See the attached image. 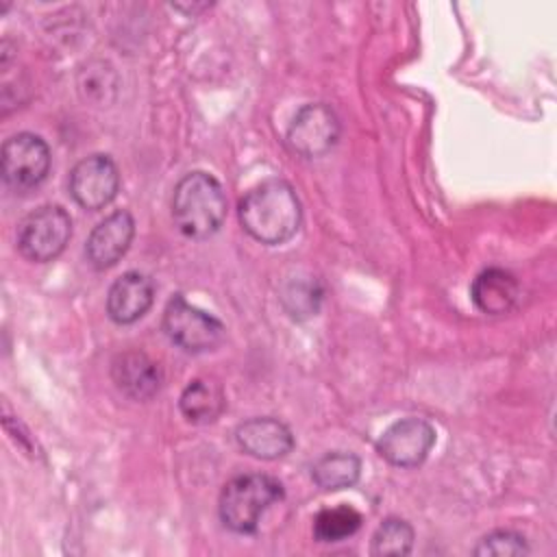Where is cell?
Returning a JSON list of instances; mask_svg holds the SVG:
<instances>
[{
	"instance_id": "cell-1",
	"label": "cell",
	"mask_w": 557,
	"mask_h": 557,
	"mask_svg": "<svg viewBox=\"0 0 557 557\" xmlns=\"http://www.w3.org/2000/svg\"><path fill=\"white\" fill-rule=\"evenodd\" d=\"M242 228L265 246L285 244L302 222L296 189L283 178H268L252 187L237 207Z\"/></svg>"
},
{
	"instance_id": "cell-2",
	"label": "cell",
	"mask_w": 557,
	"mask_h": 557,
	"mask_svg": "<svg viewBox=\"0 0 557 557\" xmlns=\"http://www.w3.org/2000/svg\"><path fill=\"white\" fill-rule=\"evenodd\" d=\"M226 218V196L209 172L185 174L172 194V220L189 239H207L220 231Z\"/></svg>"
},
{
	"instance_id": "cell-3",
	"label": "cell",
	"mask_w": 557,
	"mask_h": 557,
	"mask_svg": "<svg viewBox=\"0 0 557 557\" xmlns=\"http://www.w3.org/2000/svg\"><path fill=\"white\" fill-rule=\"evenodd\" d=\"M281 498L283 485L270 474L250 472L233 476L220 492V520L233 533L250 535L259 529L261 516Z\"/></svg>"
},
{
	"instance_id": "cell-4",
	"label": "cell",
	"mask_w": 557,
	"mask_h": 557,
	"mask_svg": "<svg viewBox=\"0 0 557 557\" xmlns=\"http://www.w3.org/2000/svg\"><path fill=\"white\" fill-rule=\"evenodd\" d=\"M72 235L70 213L59 205H41L26 213L15 231V244L24 259L46 263L57 259Z\"/></svg>"
},
{
	"instance_id": "cell-5",
	"label": "cell",
	"mask_w": 557,
	"mask_h": 557,
	"mask_svg": "<svg viewBox=\"0 0 557 557\" xmlns=\"http://www.w3.org/2000/svg\"><path fill=\"white\" fill-rule=\"evenodd\" d=\"M163 331L174 346L194 355L213 350L224 339V324L215 315L187 302L183 294H174L168 300Z\"/></svg>"
},
{
	"instance_id": "cell-6",
	"label": "cell",
	"mask_w": 557,
	"mask_h": 557,
	"mask_svg": "<svg viewBox=\"0 0 557 557\" xmlns=\"http://www.w3.org/2000/svg\"><path fill=\"white\" fill-rule=\"evenodd\" d=\"M2 181L15 194L37 189L50 172V148L35 133L11 135L2 144Z\"/></svg>"
},
{
	"instance_id": "cell-7",
	"label": "cell",
	"mask_w": 557,
	"mask_h": 557,
	"mask_svg": "<svg viewBox=\"0 0 557 557\" xmlns=\"http://www.w3.org/2000/svg\"><path fill=\"white\" fill-rule=\"evenodd\" d=\"M339 139V120L324 102L302 104L292 117L285 141L292 152L305 159H318L331 152Z\"/></svg>"
},
{
	"instance_id": "cell-8",
	"label": "cell",
	"mask_w": 557,
	"mask_h": 557,
	"mask_svg": "<svg viewBox=\"0 0 557 557\" xmlns=\"http://www.w3.org/2000/svg\"><path fill=\"white\" fill-rule=\"evenodd\" d=\"M70 196L87 211L104 209L120 189V172L109 154H89L81 159L67 178Z\"/></svg>"
},
{
	"instance_id": "cell-9",
	"label": "cell",
	"mask_w": 557,
	"mask_h": 557,
	"mask_svg": "<svg viewBox=\"0 0 557 557\" xmlns=\"http://www.w3.org/2000/svg\"><path fill=\"white\" fill-rule=\"evenodd\" d=\"M435 444V429L422 418H403L389 424L379 442L376 453L396 468L420 466Z\"/></svg>"
},
{
	"instance_id": "cell-10",
	"label": "cell",
	"mask_w": 557,
	"mask_h": 557,
	"mask_svg": "<svg viewBox=\"0 0 557 557\" xmlns=\"http://www.w3.org/2000/svg\"><path fill=\"white\" fill-rule=\"evenodd\" d=\"M133 235H135V220L126 209L113 211L102 222H98L85 244V255L91 268L96 270L113 268L131 248Z\"/></svg>"
},
{
	"instance_id": "cell-11",
	"label": "cell",
	"mask_w": 557,
	"mask_h": 557,
	"mask_svg": "<svg viewBox=\"0 0 557 557\" xmlns=\"http://www.w3.org/2000/svg\"><path fill=\"white\" fill-rule=\"evenodd\" d=\"M111 379L126 398L139 403L157 396L163 383L159 363L141 350H124L115 355L111 361Z\"/></svg>"
},
{
	"instance_id": "cell-12",
	"label": "cell",
	"mask_w": 557,
	"mask_h": 557,
	"mask_svg": "<svg viewBox=\"0 0 557 557\" xmlns=\"http://www.w3.org/2000/svg\"><path fill=\"white\" fill-rule=\"evenodd\" d=\"M154 283L137 270H128L113 281L107 294V313L115 324H133L152 307Z\"/></svg>"
},
{
	"instance_id": "cell-13",
	"label": "cell",
	"mask_w": 557,
	"mask_h": 557,
	"mask_svg": "<svg viewBox=\"0 0 557 557\" xmlns=\"http://www.w3.org/2000/svg\"><path fill=\"white\" fill-rule=\"evenodd\" d=\"M237 446L257 459H281L294 448V435L289 426L276 418H250L235 429Z\"/></svg>"
},
{
	"instance_id": "cell-14",
	"label": "cell",
	"mask_w": 557,
	"mask_h": 557,
	"mask_svg": "<svg viewBox=\"0 0 557 557\" xmlns=\"http://www.w3.org/2000/svg\"><path fill=\"white\" fill-rule=\"evenodd\" d=\"M470 298L479 311L487 315H503L516 307L520 298V283L503 268H487L474 276Z\"/></svg>"
},
{
	"instance_id": "cell-15",
	"label": "cell",
	"mask_w": 557,
	"mask_h": 557,
	"mask_svg": "<svg viewBox=\"0 0 557 557\" xmlns=\"http://www.w3.org/2000/svg\"><path fill=\"white\" fill-rule=\"evenodd\" d=\"M226 407V396L222 385L211 379H194L185 385L178 398V409L183 418L191 424H209L222 416Z\"/></svg>"
},
{
	"instance_id": "cell-16",
	"label": "cell",
	"mask_w": 557,
	"mask_h": 557,
	"mask_svg": "<svg viewBox=\"0 0 557 557\" xmlns=\"http://www.w3.org/2000/svg\"><path fill=\"white\" fill-rule=\"evenodd\" d=\"M359 474H361L359 457L355 453H344V450L322 455L311 468L313 483L324 492L352 487L359 481Z\"/></svg>"
},
{
	"instance_id": "cell-17",
	"label": "cell",
	"mask_w": 557,
	"mask_h": 557,
	"mask_svg": "<svg viewBox=\"0 0 557 557\" xmlns=\"http://www.w3.org/2000/svg\"><path fill=\"white\" fill-rule=\"evenodd\" d=\"M361 527V513L348 505L322 509L313 518V537L318 542H339L355 535Z\"/></svg>"
},
{
	"instance_id": "cell-18",
	"label": "cell",
	"mask_w": 557,
	"mask_h": 557,
	"mask_svg": "<svg viewBox=\"0 0 557 557\" xmlns=\"http://www.w3.org/2000/svg\"><path fill=\"white\" fill-rule=\"evenodd\" d=\"M283 307L285 311L296 318V320H305L318 313L320 302H322V287L315 278L307 276V278H296L289 281L281 294Z\"/></svg>"
},
{
	"instance_id": "cell-19",
	"label": "cell",
	"mask_w": 557,
	"mask_h": 557,
	"mask_svg": "<svg viewBox=\"0 0 557 557\" xmlns=\"http://www.w3.org/2000/svg\"><path fill=\"white\" fill-rule=\"evenodd\" d=\"M413 529L407 520L403 518H387L383 520V524L376 529V533L372 535V548L370 553L376 557H385V555H409L411 546H413Z\"/></svg>"
},
{
	"instance_id": "cell-20",
	"label": "cell",
	"mask_w": 557,
	"mask_h": 557,
	"mask_svg": "<svg viewBox=\"0 0 557 557\" xmlns=\"http://www.w3.org/2000/svg\"><path fill=\"white\" fill-rule=\"evenodd\" d=\"M531 548L527 540L516 531H492L479 540L474 546V555H496V557H509V555H529Z\"/></svg>"
},
{
	"instance_id": "cell-21",
	"label": "cell",
	"mask_w": 557,
	"mask_h": 557,
	"mask_svg": "<svg viewBox=\"0 0 557 557\" xmlns=\"http://www.w3.org/2000/svg\"><path fill=\"white\" fill-rule=\"evenodd\" d=\"M83 74H85V81L78 83L81 91L87 89V98H98V100H104V102H107L104 89H107V87H109V89H115V83H107V74H113L111 65L100 61V63H98V70H94V63H89V65H87V72H83Z\"/></svg>"
}]
</instances>
